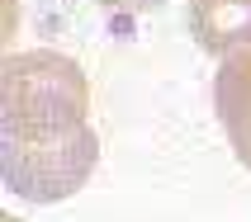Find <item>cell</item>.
<instances>
[{"instance_id":"cell-4","label":"cell","mask_w":251,"mask_h":222,"mask_svg":"<svg viewBox=\"0 0 251 222\" xmlns=\"http://www.w3.org/2000/svg\"><path fill=\"white\" fill-rule=\"evenodd\" d=\"M190 33L204 52L232 57L251 47V0H190Z\"/></svg>"},{"instance_id":"cell-2","label":"cell","mask_w":251,"mask_h":222,"mask_svg":"<svg viewBox=\"0 0 251 222\" xmlns=\"http://www.w3.org/2000/svg\"><path fill=\"white\" fill-rule=\"evenodd\" d=\"M100 161V133L90 123L71 128L62 137H38L19 142L5 137L0 166H5V184L28 203H62L90 180V170Z\"/></svg>"},{"instance_id":"cell-5","label":"cell","mask_w":251,"mask_h":222,"mask_svg":"<svg viewBox=\"0 0 251 222\" xmlns=\"http://www.w3.org/2000/svg\"><path fill=\"white\" fill-rule=\"evenodd\" d=\"M104 10H119V14H147V10H161L171 0H100Z\"/></svg>"},{"instance_id":"cell-3","label":"cell","mask_w":251,"mask_h":222,"mask_svg":"<svg viewBox=\"0 0 251 222\" xmlns=\"http://www.w3.org/2000/svg\"><path fill=\"white\" fill-rule=\"evenodd\" d=\"M213 109L223 118V133L232 142L237 161L251 170V47L232 52L213 76Z\"/></svg>"},{"instance_id":"cell-1","label":"cell","mask_w":251,"mask_h":222,"mask_svg":"<svg viewBox=\"0 0 251 222\" xmlns=\"http://www.w3.org/2000/svg\"><path fill=\"white\" fill-rule=\"evenodd\" d=\"M0 113H5V137H19V142L62 137L71 128H85L90 81L71 57L52 52V47L5 57V67H0Z\"/></svg>"},{"instance_id":"cell-6","label":"cell","mask_w":251,"mask_h":222,"mask_svg":"<svg viewBox=\"0 0 251 222\" xmlns=\"http://www.w3.org/2000/svg\"><path fill=\"white\" fill-rule=\"evenodd\" d=\"M0 222H19V218H10V213H5V218H0Z\"/></svg>"}]
</instances>
